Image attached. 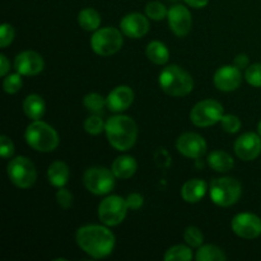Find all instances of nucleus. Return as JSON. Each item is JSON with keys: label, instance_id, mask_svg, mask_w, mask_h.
<instances>
[{"label": "nucleus", "instance_id": "3", "mask_svg": "<svg viewBox=\"0 0 261 261\" xmlns=\"http://www.w3.org/2000/svg\"><path fill=\"white\" fill-rule=\"evenodd\" d=\"M158 82L162 91L172 97L188 96L194 88L191 75L178 65H170L163 69Z\"/></svg>", "mask_w": 261, "mask_h": 261}, {"label": "nucleus", "instance_id": "8", "mask_svg": "<svg viewBox=\"0 0 261 261\" xmlns=\"http://www.w3.org/2000/svg\"><path fill=\"white\" fill-rule=\"evenodd\" d=\"M224 109L216 99H204L198 102L190 112V120L195 126L206 127L221 122Z\"/></svg>", "mask_w": 261, "mask_h": 261}, {"label": "nucleus", "instance_id": "39", "mask_svg": "<svg viewBox=\"0 0 261 261\" xmlns=\"http://www.w3.org/2000/svg\"><path fill=\"white\" fill-rule=\"evenodd\" d=\"M233 65L237 66L240 70L249 68L250 65H249V58H247V55H245V54H240V55H237L233 60Z\"/></svg>", "mask_w": 261, "mask_h": 261}, {"label": "nucleus", "instance_id": "6", "mask_svg": "<svg viewBox=\"0 0 261 261\" xmlns=\"http://www.w3.org/2000/svg\"><path fill=\"white\" fill-rule=\"evenodd\" d=\"M124 45L121 31L114 27L98 28L91 38V47L97 55L111 56Z\"/></svg>", "mask_w": 261, "mask_h": 261}, {"label": "nucleus", "instance_id": "37", "mask_svg": "<svg viewBox=\"0 0 261 261\" xmlns=\"http://www.w3.org/2000/svg\"><path fill=\"white\" fill-rule=\"evenodd\" d=\"M14 153V144H13L12 139L8 138L7 135H3L0 138V154L3 158H10Z\"/></svg>", "mask_w": 261, "mask_h": 261}, {"label": "nucleus", "instance_id": "33", "mask_svg": "<svg viewBox=\"0 0 261 261\" xmlns=\"http://www.w3.org/2000/svg\"><path fill=\"white\" fill-rule=\"evenodd\" d=\"M245 79L252 87H261V64H252L245 70Z\"/></svg>", "mask_w": 261, "mask_h": 261}, {"label": "nucleus", "instance_id": "18", "mask_svg": "<svg viewBox=\"0 0 261 261\" xmlns=\"http://www.w3.org/2000/svg\"><path fill=\"white\" fill-rule=\"evenodd\" d=\"M134 102V92L127 86H119L106 97V106L112 112L126 111Z\"/></svg>", "mask_w": 261, "mask_h": 261}, {"label": "nucleus", "instance_id": "1", "mask_svg": "<svg viewBox=\"0 0 261 261\" xmlns=\"http://www.w3.org/2000/svg\"><path fill=\"white\" fill-rule=\"evenodd\" d=\"M75 241L86 254L94 259L107 257L115 247V236L109 228L97 224L83 226L76 231Z\"/></svg>", "mask_w": 261, "mask_h": 261}, {"label": "nucleus", "instance_id": "22", "mask_svg": "<svg viewBox=\"0 0 261 261\" xmlns=\"http://www.w3.org/2000/svg\"><path fill=\"white\" fill-rule=\"evenodd\" d=\"M46 110L45 101L38 94H30L23 101V111L25 116L31 120H40Z\"/></svg>", "mask_w": 261, "mask_h": 261}, {"label": "nucleus", "instance_id": "41", "mask_svg": "<svg viewBox=\"0 0 261 261\" xmlns=\"http://www.w3.org/2000/svg\"><path fill=\"white\" fill-rule=\"evenodd\" d=\"M189 7L195 8V9H201V8L206 7L209 3V0H184Z\"/></svg>", "mask_w": 261, "mask_h": 261}, {"label": "nucleus", "instance_id": "23", "mask_svg": "<svg viewBox=\"0 0 261 261\" xmlns=\"http://www.w3.org/2000/svg\"><path fill=\"white\" fill-rule=\"evenodd\" d=\"M208 165L217 172H228L233 168L234 161L229 153L223 150H213L208 155Z\"/></svg>", "mask_w": 261, "mask_h": 261}, {"label": "nucleus", "instance_id": "2", "mask_svg": "<svg viewBox=\"0 0 261 261\" xmlns=\"http://www.w3.org/2000/svg\"><path fill=\"white\" fill-rule=\"evenodd\" d=\"M109 143L120 152H125L134 147L138 138V126L132 117L126 115H116L107 120L105 126Z\"/></svg>", "mask_w": 261, "mask_h": 261}, {"label": "nucleus", "instance_id": "16", "mask_svg": "<svg viewBox=\"0 0 261 261\" xmlns=\"http://www.w3.org/2000/svg\"><path fill=\"white\" fill-rule=\"evenodd\" d=\"M242 82V74L237 66L224 65L216 71L213 76V83L219 91L232 92L236 91Z\"/></svg>", "mask_w": 261, "mask_h": 261}, {"label": "nucleus", "instance_id": "30", "mask_svg": "<svg viewBox=\"0 0 261 261\" xmlns=\"http://www.w3.org/2000/svg\"><path fill=\"white\" fill-rule=\"evenodd\" d=\"M184 240L190 247H200L204 242V236L198 227L190 226L184 231Z\"/></svg>", "mask_w": 261, "mask_h": 261}, {"label": "nucleus", "instance_id": "7", "mask_svg": "<svg viewBox=\"0 0 261 261\" xmlns=\"http://www.w3.org/2000/svg\"><path fill=\"white\" fill-rule=\"evenodd\" d=\"M7 172L9 180L17 188L28 189L37 180V172L32 161L27 157H15L8 163Z\"/></svg>", "mask_w": 261, "mask_h": 261}, {"label": "nucleus", "instance_id": "34", "mask_svg": "<svg viewBox=\"0 0 261 261\" xmlns=\"http://www.w3.org/2000/svg\"><path fill=\"white\" fill-rule=\"evenodd\" d=\"M222 129L229 134H234L241 129V120L236 116V115H223L221 120Z\"/></svg>", "mask_w": 261, "mask_h": 261}, {"label": "nucleus", "instance_id": "15", "mask_svg": "<svg viewBox=\"0 0 261 261\" xmlns=\"http://www.w3.org/2000/svg\"><path fill=\"white\" fill-rule=\"evenodd\" d=\"M43 66H45V63H43L42 56L36 51H23L18 54L14 60V69L20 75H37L43 70Z\"/></svg>", "mask_w": 261, "mask_h": 261}, {"label": "nucleus", "instance_id": "10", "mask_svg": "<svg viewBox=\"0 0 261 261\" xmlns=\"http://www.w3.org/2000/svg\"><path fill=\"white\" fill-rule=\"evenodd\" d=\"M127 209L125 199L119 195H110L99 203L98 218L105 226H119L126 217Z\"/></svg>", "mask_w": 261, "mask_h": 261}, {"label": "nucleus", "instance_id": "20", "mask_svg": "<svg viewBox=\"0 0 261 261\" xmlns=\"http://www.w3.org/2000/svg\"><path fill=\"white\" fill-rule=\"evenodd\" d=\"M111 170L114 175L116 176V178L126 180L137 172L138 163L132 155H120L114 161Z\"/></svg>", "mask_w": 261, "mask_h": 261}, {"label": "nucleus", "instance_id": "9", "mask_svg": "<svg viewBox=\"0 0 261 261\" xmlns=\"http://www.w3.org/2000/svg\"><path fill=\"white\" fill-rule=\"evenodd\" d=\"M115 177L112 170L106 167H91L84 172L83 182L89 193L94 195H106L115 188Z\"/></svg>", "mask_w": 261, "mask_h": 261}, {"label": "nucleus", "instance_id": "14", "mask_svg": "<svg viewBox=\"0 0 261 261\" xmlns=\"http://www.w3.org/2000/svg\"><path fill=\"white\" fill-rule=\"evenodd\" d=\"M234 153L242 161H254L261 153V137L255 133H245L234 142Z\"/></svg>", "mask_w": 261, "mask_h": 261}, {"label": "nucleus", "instance_id": "38", "mask_svg": "<svg viewBox=\"0 0 261 261\" xmlns=\"http://www.w3.org/2000/svg\"><path fill=\"white\" fill-rule=\"evenodd\" d=\"M125 200H126L127 208L132 209V211H138V209L143 205V203H144V199H143V196L138 193L129 194Z\"/></svg>", "mask_w": 261, "mask_h": 261}, {"label": "nucleus", "instance_id": "12", "mask_svg": "<svg viewBox=\"0 0 261 261\" xmlns=\"http://www.w3.org/2000/svg\"><path fill=\"white\" fill-rule=\"evenodd\" d=\"M168 25L171 31L175 33L177 37H185L189 35L193 25V18L191 13L186 7L181 4H176L168 9L167 14Z\"/></svg>", "mask_w": 261, "mask_h": 261}, {"label": "nucleus", "instance_id": "31", "mask_svg": "<svg viewBox=\"0 0 261 261\" xmlns=\"http://www.w3.org/2000/svg\"><path fill=\"white\" fill-rule=\"evenodd\" d=\"M83 105L88 111L99 112L106 105V98L98 93H88L83 99Z\"/></svg>", "mask_w": 261, "mask_h": 261}, {"label": "nucleus", "instance_id": "26", "mask_svg": "<svg viewBox=\"0 0 261 261\" xmlns=\"http://www.w3.org/2000/svg\"><path fill=\"white\" fill-rule=\"evenodd\" d=\"M195 259L198 261H224L227 256L223 250L216 245H201L196 252Z\"/></svg>", "mask_w": 261, "mask_h": 261}, {"label": "nucleus", "instance_id": "27", "mask_svg": "<svg viewBox=\"0 0 261 261\" xmlns=\"http://www.w3.org/2000/svg\"><path fill=\"white\" fill-rule=\"evenodd\" d=\"M193 259V251L185 245H176L170 247L165 254L166 261H190Z\"/></svg>", "mask_w": 261, "mask_h": 261}, {"label": "nucleus", "instance_id": "17", "mask_svg": "<svg viewBox=\"0 0 261 261\" xmlns=\"http://www.w3.org/2000/svg\"><path fill=\"white\" fill-rule=\"evenodd\" d=\"M120 30L125 36L130 38H140L149 31V22L147 17L140 13L126 14L120 22Z\"/></svg>", "mask_w": 261, "mask_h": 261}, {"label": "nucleus", "instance_id": "35", "mask_svg": "<svg viewBox=\"0 0 261 261\" xmlns=\"http://www.w3.org/2000/svg\"><path fill=\"white\" fill-rule=\"evenodd\" d=\"M14 28L8 23H3L0 27V47L5 48L8 45H10L14 40Z\"/></svg>", "mask_w": 261, "mask_h": 261}, {"label": "nucleus", "instance_id": "4", "mask_svg": "<svg viewBox=\"0 0 261 261\" xmlns=\"http://www.w3.org/2000/svg\"><path fill=\"white\" fill-rule=\"evenodd\" d=\"M24 139L37 152H53L59 145V135L53 126L40 120H33L27 126Z\"/></svg>", "mask_w": 261, "mask_h": 261}, {"label": "nucleus", "instance_id": "13", "mask_svg": "<svg viewBox=\"0 0 261 261\" xmlns=\"http://www.w3.org/2000/svg\"><path fill=\"white\" fill-rule=\"evenodd\" d=\"M176 148L182 155L193 160L203 157L206 152V142L196 133H185L176 142Z\"/></svg>", "mask_w": 261, "mask_h": 261}, {"label": "nucleus", "instance_id": "5", "mask_svg": "<svg viewBox=\"0 0 261 261\" xmlns=\"http://www.w3.org/2000/svg\"><path fill=\"white\" fill-rule=\"evenodd\" d=\"M209 194L214 204L218 206H231L241 198V184L233 177H219L212 180Z\"/></svg>", "mask_w": 261, "mask_h": 261}, {"label": "nucleus", "instance_id": "24", "mask_svg": "<svg viewBox=\"0 0 261 261\" xmlns=\"http://www.w3.org/2000/svg\"><path fill=\"white\" fill-rule=\"evenodd\" d=\"M145 54H147V58L157 65H163L170 59V51L167 46L161 41H152L148 43Z\"/></svg>", "mask_w": 261, "mask_h": 261}, {"label": "nucleus", "instance_id": "42", "mask_svg": "<svg viewBox=\"0 0 261 261\" xmlns=\"http://www.w3.org/2000/svg\"><path fill=\"white\" fill-rule=\"evenodd\" d=\"M257 134L261 137V121L259 122V125H257Z\"/></svg>", "mask_w": 261, "mask_h": 261}, {"label": "nucleus", "instance_id": "21", "mask_svg": "<svg viewBox=\"0 0 261 261\" xmlns=\"http://www.w3.org/2000/svg\"><path fill=\"white\" fill-rule=\"evenodd\" d=\"M69 176H70V170L68 165L61 161L51 163L47 170L48 182L55 188H64L68 184Z\"/></svg>", "mask_w": 261, "mask_h": 261}, {"label": "nucleus", "instance_id": "28", "mask_svg": "<svg viewBox=\"0 0 261 261\" xmlns=\"http://www.w3.org/2000/svg\"><path fill=\"white\" fill-rule=\"evenodd\" d=\"M145 14L153 20H162L167 17L168 10L161 2H149L145 7Z\"/></svg>", "mask_w": 261, "mask_h": 261}, {"label": "nucleus", "instance_id": "29", "mask_svg": "<svg viewBox=\"0 0 261 261\" xmlns=\"http://www.w3.org/2000/svg\"><path fill=\"white\" fill-rule=\"evenodd\" d=\"M22 86V75H20L19 73L9 74V75L4 76V81H3V89H4V92H7L8 94H14L17 93V92H19Z\"/></svg>", "mask_w": 261, "mask_h": 261}, {"label": "nucleus", "instance_id": "32", "mask_svg": "<svg viewBox=\"0 0 261 261\" xmlns=\"http://www.w3.org/2000/svg\"><path fill=\"white\" fill-rule=\"evenodd\" d=\"M105 126H106V124L103 122V120L96 115L87 117V120L84 121V130L91 135L101 134L105 130Z\"/></svg>", "mask_w": 261, "mask_h": 261}, {"label": "nucleus", "instance_id": "36", "mask_svg": "<svg viewBox=\"0 0 261 261\" xmlns=\"http://www.w3.org/2000/svg\"><path fill=\"white\" fill-rule=\"evenodd\" d=\"M73 194L65 188H59L56 193V201L63 209H69L73 205Z\"/></svg>", "mask_w": 261, "mask_h": 261}, {"label": "nucleus", "instance_id": "11", "mask_svg": "<svg viewBox=\"0 0 261 261\" xmlns=\"http://www.w3.org/2000/svg\"><path fill=\"white\" fill-rule=\"evenodd\" d=\"M232 231L241 239L254 240L261 234V219L251 213H240L232 219Z\"/></svg>", "mask_w": 261, "mask_h": 261}, {"label": "nucleus", "instance_id": "40", "mask_svg": "<svg viewBox=\"0 0 261 261\" xmlns=\"http://www.w3.org/2000/svg\"><path fill=\"white\" fill-rule=\"evenodd\" d=\"M10 70V63L7 59V56L4 54L0 55V75L5 76L8 74V71Z\"/></svg>", "mask_w": 261, "mask_h": 261}, {"label": "nucleus", "instance_id": "25", "mask_svg": "<svg viewBox=\"0 0 261 261\" xmlns=\"http://www.w3.org/2000/svg\"><path fill=\"white\" fill-rule=\"evenodd\" d=\"M78 23L83 30L86 31H97L101 25V15L96 9L86 8L81 10L78 14Z\"/></svg>", "mask_w": 261, "mask_h": 261}, {"label": "nucleus", "instance_id": "19", "mask_svg": "<svg viewBox=\"0 0 261 261\" xmlns=\"http://www.w3.org/2000/svg\"><path fill=\"white\" fill-rule=\"evenodd\" d=\"M206 193V184L205 181L200 178H193V180L186 181L181 188V198L186 203H199L204 198Z\"/></svg>", "mask_w": 261, "mask_h": 261}]
</instances>
